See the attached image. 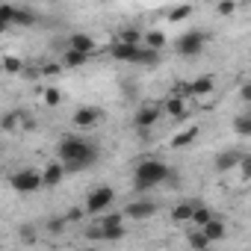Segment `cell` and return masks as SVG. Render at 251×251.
I'll return each mask as SVG.
<instances>
[{
    "instance_id": "6da1fadb",
    "label": "cell",
    "mask_w": 251,
    "mask_h": 251,
    "mask_svg": "<svg viewBox=\"0 0 251 251\" xmlns=\"http://www.w3.org/2000/svg\"><path fill=\"white\" fill-rule=\"evenodd\" d=\"M56 154H59V163H62L65 172H80V169H89L98 160V145L86 142V139H77V136H65L56 145Z\"/></svg>"
},
{
    "instance_id": "7a4b0ae2",
    "label": "cell",
    "mask_w": 251,
    "mask_h": 251,
    "mask_svg": "<svg viewBox=\"0 0 251 251\" xmlns=\"http://www.w3.org/2000/svg\"><path fill=\"white\" fill-rule=\"evenodd\" d=\"M163 180H172V169L163 163V160H142L136 166V175H133V186L139 192H148L151 186L163 183Z\"/></svg>"
},
{
    "instance_id": "3957f363",
    "label": "cell",
    "mask_w": 251,
    "mask_h": 251,
    "mask_svg": "<svg viewBox=\"0 0 251 251\" xmlns=\"http://www.w3.org/2000/svg\"><path fill=\"white\" fill-rule=\"evenodd\" d=\"M9 183H12V189L21 192V195H33V192L45 189V186H42V172H36V169H21V172H15V175L9 177Z\"/></svg>"
},
{
    "instance_id": "277c9868",
    "label": "cell",
    "mask_w": 251,
    "mask_h": 251,
    "mask_svg": "<svg viewBox=\"0 0 251 251\" xmlns=\"http://www.w3.org/2000/svg\"><path fill=\"white\" fill-rule=\"evenodd\" d=\"M210 42V36L207 33H201V30H192V33H186V36H180L177 39V53L180 56H198L201 50H204V45Z\"/></svg>"
},
{
    "instance_id": "5b68a950",
    "label": "cell",
    "mask_w": 251,
    "mask_h": 251,
    "mask_svg": "<svg viewBox=\"0 0 251 251\" xmlns=\"http://www.w3.org/2000/svg\"><path fill=\"white\" fill-rule=\"evenodd\" d=\"M112 189L109 186H98L89 198H86V210L83 213H103V210H109V204H112Z\"/></svg>"
},
{
    "instance_id": "8992f818",
    "label": "cell",
    "mask_w": 251,
    "mask_h": 251,
    "mask_svg": "<svg viewBox=\"0 0 251 251\" xmlns=\"http://www.w3.org/2000/svg\"><path fill=\"white\" fill-rule=\"evenodd\" d=\"M100 118H103V112H100L98 106H80V109H74V115H71V121L77 124V127H95Z\"/></svg>"
},
{
    "instance_id": "52a82bcc",
    "label": "cell",
    "mask_w": 251,
    "mask_h": 251,
    "mask_svg": "<svg viewBox=\"0 0 251 251\" xmlns=\"http://www.w3.org/2000/svg\"><path fill=\"white\" fill-rule=\"evenodd\" d=\"M160 106L157 103H145L136 115H133V124H136V127L139 130H148V127H154V124H157V118H160Z\"/></svg>"
},
{
    "instance_id": "ba28073f",
    "label": "cell",
    "mask_w": 251,
    "mask_h": 251,
    "mask_svg": "<svg viewBox=\"0 0 251 251\" xmlns=\"http://www.w3.org/2000/svg\"><path fill=\"white\" fill-rule=\"evenodd\" d=\"M3 24H6V27H9V24H18V27H30V24H36V15H33L30 9L6 6V12H3Z\"/></svg>"
},
{
    "instance_id": "9c48e42d",
    "label": "cell",
    "mask_w": 251,
    "mask_h": 251,
    "mask_svg": "<svg viewBox=\"0 0 251 251\" xmlns=\"http://www.w3.org/2000/svg\"><path fill=\"white\" fill-rule=\"evenodd\" d=\"M154 213H157V204H154V201H130L127 207H124V216H130V219H136V222L151 219Z\"/></svg>"
},
{
    "instance_id": "30bf717a",
    "label": "cell",
    "mask_w": 251,
    "mask_h": 251,
    "mask_svg": "<svg viewBox=\"0 0 251 251\" xmlns=\"http://www.w3.org/2000/svg\"><path fill=\"white\" fill-rule=\"evenodd\" d=\"M62 175H65V169H62L59 160L48 163V166L42 169V186H56V183H62Z\"/></svg>"
},
{
    "instance_id": "8fae6325",
    "label": "cell",
    "mask_w": 251,
    "mask_h": 251,
    "mask_svg": "<svg viewBox=\"0 0 251 251\" xmlns=\"http://www.w3.org/2000/svg\"><path fill=\"white\" fill-rule=\"evenodd\" d=\"M142 48V45H139ZM139 48H133V45H121V42H115L112 48H109V53L115 56V59H121V62H133L136 65V59H139Z\"/></svg>"
},
{
    "instance_id": "7c38bea8",
    "label": "cell",
    "mask_w": 251,
    "mask_h": 251,
    "mask_svg": "<svg viewBox=\"0 0 251 251\" xmlns=\"http://www.w3.org/2000/svg\"><path fill=\"white\" fill-rule=\"evenodd\" d=\"M68 50H77V53L89 56V53L95 50V39H92V36H86V33H74V36L68 39Z\"/></svg>"
},
{
    "instance_id": "4fadbf2b",
    "label": "cell",
    "mask_w": 251,
    "mask_h": 251,
    "mask_svg": "<svg viewBox=\"0 0 251 251\" xmlns=\"http://www.w3.org/2000/svg\"><path fill=\"white\" fill-rule=\"evenodd\" d=\"M213 86H216V80H213L210 74H201V77H195V80L189 83V98H204V95L213 92Z\"/></svg>"
},
{
    "instance_id": "5bb4252c",
    "label": "cell",
    "mask_w": 251,
    "mask_h": 251,
    "mask_svg": "<svg viewBox=\"0 0 251 251\" xmlns=\"http://www.w3.org/2000/svg\"><path fill=\"white\" fill-rule=\"evenodd\" d=\"M201 233H204V239H207V242H219V239H225V236H227V227H225V222L210 219V222L201 227Z\"/></svg>"
},
{
    "instance_id": "9a60e30c",
    "label": "cell",
    "mask_w": 251,
    "mask_h": 251,
    "mask_svg": "<svg viewBox=\"0 0 251 251\" xmlns=\"http://www.w3.org/2000/svg\"><path fill=\"white\" fill-rule=\"evenodd\" d=\"M239 160H242L239 151H222V154L216 157V172H230V169L239 166Z\"/></svg>"
},
{
    "instance_id": "2e32d148",
    "label": "cell",
    "mask_w": 251,
    "mask_h": 251,
    "mask_svg": "<svg viewBox=\"0 0 251 251\" xmlns=\"http://www.w3.org/2000/svg\"><path fill=\"white\" fill-rule=\"evenodd\" d=\"M166 112L172 115V118H186V100H180V98H169L166 100Z\"/></svg>"
},
{
    "instance_id": "e0dca14e",
    "label": "cell",
    "mask_w": 251,
    "mask_h": 251,
    "mask_svg": "<svg viewBox=\"0 0 251 251\" xmlns=\"http://www.w3.org/2000/svg\"><path fill=\"white\" fill-rule=\"evenodd\" d=\"M124 236V225H106V227H98V239H109V242H115V239H121Z\"/></svg>"
},
{
    "instance_id": "ac0fdd59",
    "label": "cell",
    "mask_w": 251,
    "mask_h": 251,
    "mask_svg": "<svg viewBox=\"0 0 251 251\" xmlns=\"http://www.w3.org/2000/svg\"><path fill=\"white\" fill-rule=\"evenodd\" d=\"M121 45H133V48H139L142 45V30L139 27H127V30H121V39H118Z\"/></svg>"
},
{
    "instance_id": "d6986e66",
    "label": "cell",
    "mask_w": 251,
    "mask_h": 251,
    "mask_svg": "<svg viewBox=\"0 0 251 251\" xmlns=\"http://www.w3.org/2000/svg\"><path fill=\"white\" fill-rule=\"evenodd\" d=\"M233 130H236L239 136H251V115H248V112H242V115L233 118Z\"/></svg>"
},
{
    "instance_id": "ffe728a7",
    "label": "cell",
    "mask_w": 251,
    "mask_h": 251,
    "mask_svg": "<svg viewBox=\"0 0 251 251\" xmlns=\"http://www.w3.org/2000/svg\"><path fill=\"white\" fill-rule=\"evenodd\" d=\"M18 236H21V242H24V245H33V242L39 239V227L27 222V225H21V227H18Z\"/></svg>"
},
{
    "instance_id": "44dd1931",
    "label": "cell",
    "mask_w": 251,
    "mask_h": 251,
    "mask_svg": "<svg viewBox=\"0 0 251 251\" xmlns=\"http://www.w3.org/2000/svg\"><path fill=\"white\" fill-rule=\"evenodd\" d=\"M86 59H89V56H83V53H77V50H68V48H65V53H62V65H68V68L86 65Z\"/></svg>"
},
{
    "instance_id": "7402d4cb",
    "label": "cell",
    "mask_w": 251,
    "mask_h": 251,
    "mask_svg": "<svg viewBox=\"0 0 251 251\" xmlns=\"http://www.w3.org/2000/svg\"><path fill=\"white\" fill-rule=\"evenodd\" d=\"M198 136V127H189V130H183V133H177L175 139H172V145L175 148H186V145H192V139Z\"/></svg>"
},
{
    "instance_id": "603a6c76",
    "label": "cell",
    "mask_w": 251,
    "mask_h": 251,
    "mask_svg": "<svg viewBox=\"0 0 251 251\" xmlns=\"http://www.w3.org/2000/svg\"><path fill=\"white\" fill-rule=\"evenodd\" d=\"M18 124H21V112H3V118H0V127H3L6 133H12Z\"/></svg>"
},
{
    "instance_id": "cb8c5ba5",
    "label": "cell",
    "mask_w": 251,
    "mask_h": 251,
    "mask_svg": "<svg viewBox=\"0 0 251 251\" xmlns=\"http://www.w3.org/2000/svg\"><path fill=\"white\" fill-rule=\"evenodd\" d=\"M192 210H195L192 204H177V207L172 210V219H175L177 225H180V222H189V219H192Z\"/></svg>"
},
{
    "instance_id": "d4e9b609",
    "label": "cell",
    "mask_w": 251,
    "mask_h": 251,
    "mask_svg": "<svg viewBox=\"0 0 251 251\" xmlns=\"http://www.w3.org/2000/svg\"><path fill=\"white\" fill-rule=\"evenodd\" d=\"M186 242H189V248H192V251H207V248H210V242L204 239V233H201V230L189 233V236H186Z\"/></svg>"
},
{
    "instance_id": "484cf974",
    "label": "cell",
    "mask_w": 251,
    "mask_h": 251,
    "mask_svg": "<svg viewBox=\"0 0 251 251\" xmlns=\"http://www.w3.org/2000/svg\"><path fill=\"white\" fill-rule=\"evenodd\" d=\"M166 45V36L160 33V30H151L148 36H145V48H151V50H160Z\"/></svg>"
},
{
    "instance_id": "4316f807",
    "label": "cell",
    "mask_w": 251,
    "mask_h": 251,
    "mask_svg": "<svg viewBox=\"0 0 251 251\" xmlns=\"http://www.w3.org/2000/svg\"><path fill=\"white\" fill-rule=\"evenodd\" d=\"M210 219H213V210H210V207H195V210H192V222H195V225L204 227Z\"/></svg>"
},
{
    "instance_id": "83f0119b",
    "label": "cell",
    "mask_w": 251,
    "mask_h": 251,
    "mask_svg": "<svg viewBox=\"0 0 251 251\" xmlns=\"http://www.w3.org/2000/svg\"><path fill=\"white\" fill-rule=\"evenodd\" d=\"M65 225H68L65 216H53V219L48 222V233H50V236H59V233L65 230Z\"/></svg>"
},
{
    "instance_id": "f1b7e54d",
    "label": "cell",
    "mask_w": 251,
    "mask_h": 251,
    "mask_svg": "<svg viewBox=\"0 0 251 251\" xmlns=\"http://www.w3.org/2000/svg\"><path fill=\"white\" fill-rule=\"evenodd\" d=\"M21 68H24V62H21L18 56H3V71H6V74H18Z\"/></svg>"
},
{
    "instance_id": "f546056e",
    "label": "cell",
    "mask_w": 251,
    "mask_h": 251,
    "mask_svg": "<svg viewBox=\"0 0 251 251\" xmlns=\"http://www.w3.org/2000/svg\"><path fill=\"white\" fill-rule=\"evenodd\" d=\"M192 15V6H175L172 12H169V21H183V18H189Z\"/></svg>"
},
{
    "instance_id": "4dcf8cb0",
    "label": "cell",
    "mask_w": 251,
    "mask_h": 251,
    "mask_svg": "<svg viewBox=\"0 0 251 251\" xmlns=\"http://www.w3.org/2000/svg\"><path fill=\"white\" fill-rule=\"evenodd\" d=\"M45 103H48V106H59V103H62V92H59V89H48V92H45Z\"/></svg>"
},
{
    "instance_id": "1f68e13d",
    "label": "cell",
    "mask_w": 251,
    "mask_h": 251,
    "mask_svg": "<svg viewBox=\"0 0 251 251\" xmlns=\"http://www.w3.org/2000/svg\"><path fill=\"white\" fill-rule=\"evenodd\" d=\"M121 219H124L121 213H109V216L100 219V227H106V225H121Z\"/></svg>"
},
{
    "instance_id": "d6a6232c",
    "label": "cell",
    "mask_w": 251,
    "mask_h": 251,
    "mask_svg": "<svg viewBox=\"0 0 251 251\" xmlns=\"http://www.w3.org/2000/svg\"><path fill=\"white\" fill-rule=\"evenodd\" d=\"M239 169H242V177H248V175H251V157H245V154H242V160H239Z\"/></svg>"
},
{
    "instance_id": "836d02e7",
    "label": "cell",
    "mask_w": 251,
    "mask_h": 251,
    "mask_svg": "<svg viewBox=\"0 0 251 251\" xmlns=\"http://www.w3.org/2000/svg\"><path fill=\"white\" fill-rule=\"evenodd\" d=\"M80 219H83V210L80 207H71L68 216H65V222H80Z\"/></svg>"
},
{
    "instance_id": "e575fe53",
    "label": "cell",
    "mask_w": 251,
    "mask_h": 251,
    "mask_svg": "<svg viewBox=\"0 0 251 251\" xmlns=\"http://www.w3.org/2000/svg\"><path fill=\"white\" fill-rule=\"evenodd\" d=\"M233 9H236V3H230V0H227V3H219V12L222 15H230Z\"/></svg>"
},
{
    "instance_id": "d590c367",
    "label": "cell",
    "mask_w": 251,
    "mask_h": 251,
    "mask_svg": "<svg viewBox=\"0 0 251 251\" xmlns=\"http://www.w3.org/2000/svg\"><path fill=\"white\" fill-rule=\"evenodd\" d=\"M62 71V65H45L42 68V74H59Z\"/></svg>"
},
{
    "instance_id": "8d00e7d4",
    "label": "cell",
    "mask_w": 251,
    "mask_h": 251,
    "mask_svg": "<svg viewBox=\"0 0 251 251\" xmlns=\"http://www.w3.org/2000/svg\"><path fill=\"white\" fill-rule=\"evenodd\" d=\"M239 98H242V100H251V86H242V89H239Z\"/></svg>"
},
{
    "instance_id": "74e56055",
    "label": "cell",
    "mask_w": 251,
    "mask_h": 251,
    "mask_svg": "<svg viewBox=\"0 0 251 251\" xmlns=\"http://www.w3.org/2000/svg\"><path fill=\"white\" fill-rule=\"evenodd\" d=\"M6 30H9V27H6V24H3V21H0V36H3V33H6Z\"/></svg>"
},
{
    "instance_id": "f35d334b",
    "label": "cell",
    "mask_w": 251,
    "mask_h": 251,
    "mask_svg": "<svg viewBox=\"0 0 251 251\" xmlns=\"http://www.w3.org/2000/svg\"><path fill=\"white\" fill-rule=\"evenodd\" d=\"M80 251H98V248H80Z\"/></svg>"
}]
</instances>
